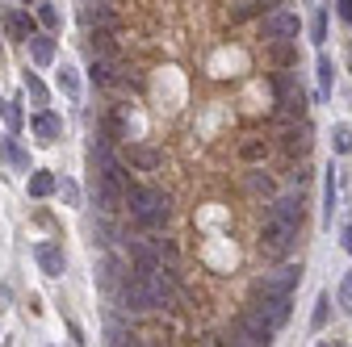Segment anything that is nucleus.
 Segmentation results:
<instances>
[{"mask_svg":"<svg viewBox=\"0 0 352 347\" xmlns=\"http://www.w3.org/2000/svg\"><path fill=\"white\" fill-rule=\"evenodd\" d=\"M34 259H38V268L47 272V276H63V251L55 243H38L34 247Z\"/></svg>","mask_w":352,"mask_h":347,"instance_id":"obj_10","label":"nucleus"},{"mask_svg":"<svg viewBox=\"0 0 352 347\" xmlns=\"http://www.w3.org/2000/svg\"><path fill=\"white\" fill-rule=\"evenodd\" d=\"M227 343H239V347H264V343H273V331L264 326L260 318L243 314V318L231 326V339H227Z\"/></svg>","mask_w":352,"mask_h":347,"instance_id":"obj_4","label":"nucleus"},{"mask_svg":"<svg viewBox=\"0 0 352 347\" xmlns=\"http://www.w3.org/2000/svg\"><path fill=\"white\" fill-rule=\"evenodd\" d=\"M327 310H331V297H327V293H319L315 314H311V326H315V331H323V326H327Z\"/></svg>","mask_w":352,"mask_h":347,"instance_id":"obj_22","label":"nucleus"},{"mask_svg":"<svg viewBox=\"0 0 352 347\" xmlns=\"http://www.w3.org/2000/svg\"><path fill=\"white\" fill-rule=\"evenodd\" d=\"M59 184H55V176H51V171H34V176H30V193L34 197H51Z\"/></svg>","mask_w":352,"mask_h":347,"instance_id":"obj_17","label":"nucleus"},{"mask_svg":"<svg viewBox=\"0 0 352 347\" xmlns=\"http://www.w3.org/2000/svg\"><path fill=\"white\" fill-rule=\"evenodd\" d=\"M59 88H63L72 101L80 97V80H76V71H72V67H59Z\"/></svg>","mask_w":352,"mask_h":347,"instance_id":"obj_23","label":"nucleus"},{"mask_svg":"<svg viewBox=\"0 0 352 347\" xmlns=\"http://www.w3.org/2000/svg\"><path fill=\"white\" fill-rule=\"evenodd\" d=\"M59 193H63V201H72V205L80 201V189H76L72 180H63V184H59Z\"/></svg>","mask_w":352,"mask_h":347,"instance_id":"obj_32","label":"nucleus"},{"mask_svg":"<svg viewBox=\"0 0 352 347\" xmlns=\"http://www.w3.org/2000/svg\"><path fill=\"white\" fill-rule=\"evenodd\" d=\"M340 310L344 314H352V272L344 276V285H340Z\"/></svg>","mask_w":352,"mask_h":347,"instance_id":"obj_27","label":"nucleus"},{"mask_svg":"<svg viewBox=\"0 0 352 347\" xmlns=\"http://www.w3.org/2000/svg\"><path fill=\"white\" fill-rule=\"evenodd\" d=\"M25 97H30L34 105H47V84H42L38 75H25Z\"/></svg>","mask_w":352,"mask_h":347,"instance_id":"obj_21","label":"nucleus"},{"mask_svg":"<svg viewBox=\"0 0 352 347\" xmlns=\"http://www.w3.org/2000/svg\"><path fill=\"white\" fill-rule=\"evenodd\" d=\"M273 59H277L281 67H289V63H294V38H285V42H273Z\"/></svg>","mask_w":352,"mask_h":347,"instance_id":"obj_25","label":"nucleus"},{"mask_svg":"<svg viewBox=\"0 0 352 347\" xmlns=\"http://www.w3.org/2000/svg\"><path fill=\"white\" fill-rule=\"evenodd\" d=\"M34 134H38V143H55L59 134H63V121L55 117V113H47V109H42V113H34Z\"/></svg>","mask_w":352,"mask_h":347,"instance_id":"obj_11","label":"nucleus"},{"mask_svg":"<svg viewBox=\"0 0 352 347\" xmlns=\"http://www.w3.org/2000/svg\"><path fill=\"white\" fill-rule=\"evenodd\" d=\"M331 84H336V63L327 55H319V93L331 97Z\"/></svg>","mask_w":352,"mask_h":347,"instance_id":"obj_20","label":"nucleus"},{"mask_svg":"<svg viewBox=\"0 0 352 347\" xmlns=\"http://www.w3.org/2000/svg\"><path fill=\"white\" fill-rule=\"evenodd\" d=\"M298 230H302L298 222L281 218V213H269V218H264V230H260V251L269 259H285L294 251V243H298Z\"/></svg>","mask_w":352,"mask_h":347,"instance_id":"obj_2","label":"nucleus"},{"mask_svg":"<svg viewBox=\"0 0 352 347\" xmlns=\"http://www.w3.org/2000/svg\"><path fill=\"white\" fill-rule=\"evenodd\" d=\"M260 29H264L269 42H285V38H298V17L289 9H273V13H264Z\"/></svg>","mask_w":352,"mask_h":347,"instance_id":"obj_6","label":"nucleus"},{"mask_svg":"<svg viewBox=\"0 0 352 347\" xmlns=\"http://www.w3.org/2000/svg\"><path fill=\"white\" fill-rule=\"evenodd\" d=\"M331 143H336V151H340V155H348V151H352V130H348L344 121L331 130Z\"/></svg>","mask_w":352,"mask_h":347,"instance_id":"obj_24","label":"nucleus"},{"mask_svg":"<svg viewBox=\"0 0 352 347\" xmlns=\"http://www.w3.org/2000/svg\"><path fill=\"white\" fill-rule=\"evenodd\" d=\"M0 151H5V159H9L17 171H30V155H25V151H21L13 139H5V143H0Z\"/></svg>","mask_w":352,"mask_h":347,"instance_id":"obj_19","label":"nucleus"},{"mask_svg":"<svg viewBox=\"0 0 352 347\" xmlns=\"http://www.w3.org/2000/svg\"><path fill=\"white\" fill-rule=\"evenodd\" d=\"M273 9H277V0H239L235 21H243V17H256V13H273Z\"/></svg>","mask_w":352,"mask_h":347,"instance_id":"obj_16","label":"nucleus"},{"mask_svg":"<svg viewBox=\"0 0 352 347\" xmlns=\"http://www.w3.org/2000/svg\"><path fill=\"white\" fill-rule=\"evenodd\" d=\"M336 9H340V17H344V25H352V0H336Z\"/></svg>","mask_w":352,"mask_h":347,"instance_id":"obj_33","label":"nucleus"},{"mask_svg":"<svg viewBox=\"0 0 352 347\" xmlns=\"http://www.w3.org/2000/svg\"><path fill=\"white\" fill-rule=\"evenodd\" d=\"M9 34H13V38H30L34 29H30V21H25L21 13H9Z\"/></svg>","mask_w":352,"mask_h":347,"instance_id":"obj_26","label":"nucleus"},{"mask_svg":"<svg viewBox=\"0 0 352 347\" xmlns=\"http://www.w3.org/2000/svg\"><path fill=\"white\" fill-rule=\"evenodd\" d=\"M344 251H348V255H352V222H348V226H344Z\"/></svg>","mask_w":352,"mask_h":347,"instance_id":"obj_34","label":"nucleus"},{"mask_svg":"<svg viewBox=\"0 0 352 347\" xmlns=\"http://www.w3.org/2000/svg\"><path fill=\"white\" fill-rule=\"evenodd\" d=\"M336 167L327 171V180H323V226H331V213H336Z\"/></svg>","mask_w":352,"mask_h":347,"instance_id":"obj_15","label":"nucleus"},{"mask_svg":"<svg viewBox=\"0 0 352 347\" xmlns=\"http://www.w3.org/2000/svg\"><path fill=\"white\" fill-rule=\"evenodd\" d=\"M273 88H277V105H281L285 117H302L306 113V97H302V88H298L294 75H277Z\"/></svg>","mask_w":352,"mask_h":347,"instance_id":"obj_5","label":"nucleus"},{"mask_svg":"<svg viewBox=\"0 0 352 347\" xmlns=\"http://www.w3.org/2000/svg\"><path fill=\"white\" fill-rule=\"evenodd\" d=\"M248 184H252V193L273 197V180H269V176H260V171H252V180H248Z\"/></svg>","mask_w":352,"mask_h":347,"instance_id":"obj_28","label":"nucleus"},{"mask_svg":"<svg viewBox=\"0 0 352 347\" xmlns=\"http://www.w3.org/2000/svg\"><path fill=\"white\" fill-rule=\"evenodd\" d=\"M118 67L109 63V59H93V67H88V75H93V84H101V88H105V84H113L118 75H113Z\"/></svg>","mask_w":352,"mask_h":347,"instance_id":"obj_18","label":"nucleus"},{"mask_svg":"<svg viewBox=\"0 0 352 347\" xmlns=\"http://www.w3.org/2000/svg\"><path fill=\"white\" fill-rule=\"evenodd\" d=\"M298 280H302V264H298V268H294V264H281L277 272H264V280H260L256 293H294Z\"/></svg>","mask_w":352,"mask_h":347,"instance_id":"obj_7","label":"nucleus"},{"mask_svg":"<svg viewBox=\"0 0 352 347\" xmlns=\"http://www.w3.org/2000/svg\"><path fill=\"white\" fill-rule=\"evenodd\" d=\"M38 21L47 25V29H55V25H59V13H55L51 5H38Z\"/></svg>","mask_w":352,"mask_h":347,"instance_id":"obj_30","label":"nucleus"},{"mask_svg":"<svg viewBox=\"0 0 352 347\" xmlns=\"http://www.w3.org/2000/svg\"><path fill=\"white\" fill-rule=\"evenodd\" d=\"M30 55H34L38 67H47L55 59V38L51 34H30Z\"/></svg>","mask_w":352,"mask_h":347,"instance_id":"obj_12","label":"nucleus"},{"mask_svg":"<svg viewBox=\"0 0 352 347\" xmlns=\"http://www.w3.org/2000/svg\"><path fill=\"white\" fill-rule=\"evenodd\" d=\"M164 159H160V151H151V147H130V167H143V171H155Z\"/></svg>","mask_w":352,"mask_h":347,"instance_id":"obj_14","label":"nucleus"},{"mask_svg":"<svg viewBox=\"0 0 352 347\" xmlns=\"http://www.w3.org/2000/svg\"><path fill=\"white\" fill-rule=\"evenodd\" d=\"M264 151H269L264 143H243V159H248V163H260V159H264Z\"/></svg>","mask_w":352,"mask_h":347,"instance_id":"obj_29","label":"nucleus"},{"mask_svg":"<svg viewBox=\"0 0 352 347\" xmlns=\"http://www.w3.org/2000/svg\"><path fill=\"white\" fill-rule=\"evenodd\" d=\"M88 51H93V59H109L113 55V29H88Z\"/></svg>","mask_w":352,"mask_h":347,"instance_id":"obj_13","label":"nucleus"},{"mask_svg":"<svg viewBox=\"0 0 352 347\" xmlns=\"http://www.w3.org/2000/svg\"><path fill=\"white\" fill-rule=\"evenodd\" d=\"M311 34H315V42H323V38H327V13H319V17H315Z\"/></svg>","mask_w":352,"mask_h":347,"instance_id":"obj_31","label":"nucleus"},{"mask_svg":"<svg viewBox=\"0 0 352 347\" xmlns=\"http://www.w3.org/2000/svg\"><path fill=\"white\" fill-rule=\"evenodd\" d=\"M0 113H9V105H5V97H0Z\"/></svg>","mask_w":352,"mask_h":347,"instance_id":"obj_35","label":"nucleus"},{"mask_svg":"<svg viewBox=\"0 0 352 347\" xmlns=\"http://www.w3.org/2000/svg\"><path fill=\"white\" fill-rule=\"evenodd\" d=\"M248 314L260 318L269 331H281L289 322V293H256V301H252Z\"/></svg>","mask_w":352,"mask_h":347,"instance_id":"obj_3","label":"nucleus"},{"mask_svg":"<svg viewBox=\"0 0 352 347\" xmlns=\"http://www.w3.org/2000/svg\"><path fill=\"white\" fill-rule=\"evenodd\" d=\"M311 125H306V121H298V125H289L285 130V134H281V147H285V155H306V151H311Z\"/></svg>","mask_w":352,"mask_h":347,"instance_id":"obj_9","label":"nucleus"},{"mask_svg":"<svg viewBox=\"0 0 352 347\" xmlns=\"http://www.w3.org/2000/svg\"><path fill=\"white\" fill-rule=\"evenodd\" d=\"M80 21H84V29H113V5L109 0H84Z\"/></svg>","mask_w":352,"mask_h":347,"instance_id":"obj_8","label":"nucleus"},{"mask_svg":"<svg viewBox=\"0 0 352 347\" xmlns=\"http://www.w3.org/2000/svg\"><path fill=\"white\" fill-rule=\"evenodd\" d=\"M126 201H130V218L143 230H160L172 218V197L164 189H126Z\"/></svg>","mask_w":352,"mask_h":347,"instance_id":"obj_1","label":"nucleus"}]
</instances>
